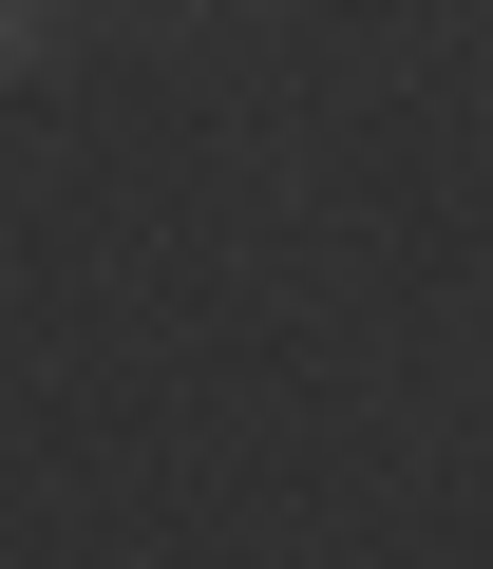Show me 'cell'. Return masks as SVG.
Masks as SVG:
<instances>
[{
    "label": "cell",
    "mask_w": 493,
    "mask_h": 569,
    "mask_svg": "<svg viewBox=\"0 0 493 569\" xmlns=\"http://www.w3.org/2000/svg\"><path fill=\"white\" fill-rule=\"evenodd\" d=\"M20 58H39V0H0V77H20Z\"/></svg>",
    "instance_id": "obj_1"
}]
</instances>
